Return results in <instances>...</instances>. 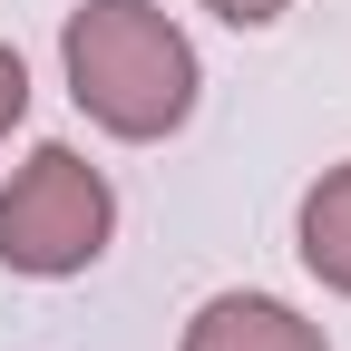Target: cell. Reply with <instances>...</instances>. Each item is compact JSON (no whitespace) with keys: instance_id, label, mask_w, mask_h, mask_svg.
Returning <instances> with one entry per match:
<instances>
[{"instance_id":"obj_1","label":"cell","mask_w":351,"mask_h":351,"mask_svg":"<svg viewBox=\"0 0 351 351\" xmlns=\"http://www.w3.org/2000/svg\"><path fill=\"white\" fill-rule=\"evenodd\" d=\"M69 98L108 127V137H176L195 108V49L156 0H88L59 39Z\"/></svg>"},{"instance_id":"obj_2","label":"cell","mask_w":351,"mask_h":351,"mask_svg":"<svg viewBox=\"0 0 351 351\" xmlns=\"http://www.w3.org/2000/svg\"><path fill=\"white\" fill-rule=\"evenodd\" d=\"M108 225H117L108 176L78 147H39L10 176V195H0V263H10V274H39V283L88 274V263L108 254Z\"/></svg>"},{"instance_id":"obj_3","label":"cell","mask_w":351,"mask_h":351,"mask_svg":"<svg viewBox=\"0 0 351 351\" xmlns=\"http://www.w3.org/2000/svg\"><path fill=\"white\" fill-rule=\"evenodd\" d=\"M186 351H322V332L274 293H215L186 322Z\"/></svg>"},{"instance_id":"obj_4","label":"cell","mask_w":351,"mask_h":351,"mask_svg":"<svg viewBox=\"0 0 351 351\" xmlns=\"http://www.w3.org/2000/svg\"><path fill=\"white\" fill-rule=\"evenodd\" d=\"M302 263L332 283V293H351V166H332L313 195H302Z\"/></svg>"},{"instance_id":"obj_5","label":"cell","mask_w":351,"mask_h":351,"mask_svg":"<svg viewBox=\"0 0 351 351\" xmlns=\"http://www.w3.org/2000/svg\"><path fill=\"white\" fill-rule=\"evenodd\" d=\"M20 108H29V69H20V49H0V137L20 127Z\"/></svg>"},{"instance_id":"obj_6","label":"cell","mask_w":351,"mask_h":351,"mask_svg":"<svg viewBox=\"0 0 351 351\" xmlns=\"http://www.w3.org/2000/svg\"><path fill=\"white\" fill-rule=\"evenodd\" d=\"M205 10H215V20H234V29H263V20H283L293 0H205Z\"/></svg>"}]
</instances>
